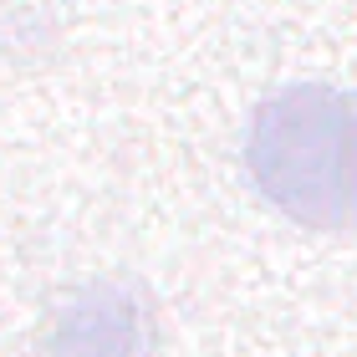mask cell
Segmentation results:
<instances>
[{
  "instance_id": "6da1fadb",
  "label": "cell",
  "mask_w": 357,
  "mask_h": 357,
  "mask_svg": "<svg viewBox=\"0 0 357 357\" xmlns=\"http://www.w3.org/2000/svg\"><path fill=\"white\" fill-rule=\"evenodd\" d=\"M250 178L281 215L337 230L357 220V97L291 87L261 102L245 143Z\"/></svg>"
},
{
  "instance_id": "7a4b0ae2",
  "label": "cell",
  "mask_w": 357,
  "mask_h": 357,
  "mask_svg": "<svg viewBox=\"0 0 357 357\" xmlns=\"http://www.w3.org/2000/svg\"><path fill=\"white\" fill-rule=\"evenodd\" d=\"M46 357H153V306L138 286H87L61 306Z\"/></svg>"
}]
</instances>
